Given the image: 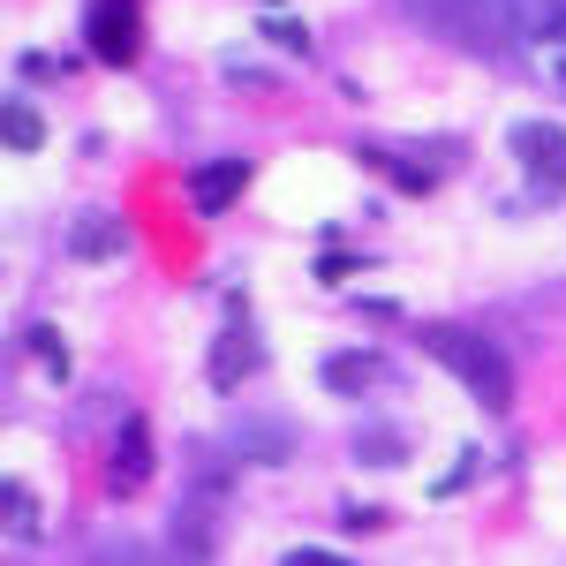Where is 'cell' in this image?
<instances>
[{
    "instance_id": "11",
    "label": "cell",
    "mask_w": 566,
    "mask_h": 566,
    "mask_svg": "<svg viewBox=\"0 0 566 566\" xmlns=\"http://www.w3.org/2000/svg\"><path fill=\"white\" fill-rule=\"evenodd\" d=\"M0 122H8V151H39L45 144V122H39V106H23V98H8V106H0Z\"/></svg>"
},
{
    "instance_id": "14",
    "label": "cell",
    "mask_w": 566,
    "mask_h": 566,
    "mask_svg": "<svg viewBox=\"0 0 566 566\" xmlns=\"http://www.w3.org/2000/svg\"><path fill=\"white\" fill-rule=\"evenodd\" d=\"M23 340H31V348L45 355V370H53V378H69V348H61V333H53V325H31Z\"/></svg>"
},
{
    "instance_id": "16",
    "label": "cell",
    "mask_w": 566,
    "mask_h": 566,
    "mask_svg": "<svg viewBox=\"0 0 566 566\" xmlns=\"http://www.w3.org/2000/svg\"><path fill=\"white\" fill-rule=\"evenodd\" d=\"M528 23H536V31H544L552 45H566V0H544V8H536Z\"/></svg>"
},
{
    "instance_id": "15",
    "label": "cell",
    "mask_w": 566,
    "mask_h": 566,
    "mask_svg": "<svg viewBox=\"0 0 566 566\" xmlns=\"http://www.w3.org/2000/svg\"><path fill=\"white\" fill-rule=\"evenodd\" d=\"M264 39L287 45V53H310V31H303V23H287V15H272V23H264Z\"/></svg>"
},
{
    "instance_id": "5",
    "label": "cell",
    "mask_w": 566,
    "mask_h": 566,
    "mask_svg": "<svg viewBox=\"0 0 566 566\" xmlns=\"http://www.w3.org/2000/svg\"><path fill=\"white\" fill-rule=\"evenodd\" d=\"M144 476H151V423L144 416H122L114 453H106V491L129 499V491H144Z\"/></svg>"
},
{
    "instance_id": "13",
    "label": "cell",
    "mask_w": 566,
    "mask_h": 566,
    "mask_svg": "<svg viewBox=\"0 0 566 566\" xmlns=\"http://www.w3.org/2000/svg\"><path fill=\"white\" fill-rule=\"evenodd\" d=\"M355 461H363V469H392V461H408V438L400 431H363L355 438Z\"/></svg>"
},
{
    "instance_id": "18",
    "label": "cell",
    "mask_w": 566,
    "mask_h": 566,
    "mask_svg": "<svg viewBox=\"0 0 566 566\" xmlns=\"http://www.w3.org/2000/svg\"><path fill=\"white\" fill-rule=\"evenodd\" d=\"M552 84L566 91V45H552Z\"/></svg>"
},
{
    "instance_id": "10",
    "label": "cell",
    "mask_w": 566,
    "mask_h": 566,
    "mask_svg": "<svg viewBox=\"0 0 566 566\" xmlns=\"http://www.w3.org/2000/svg\"><path fill=\"white\" fill-rule=\"evenodd\" d=\"M363 159H370V167H378L392 189H408V197H431V189H438L431 167H408V159H400V151H386V144H363Z\"/></svg>"
},
{
    "instance_id": "4",
    "label": "cell",
    "mask_w": 566,
    "mask_h": 566,
    "mask_svg": "<svg viewBox=\"0 0 566 566\" xmlns=\"http://www.w3.org/2000/svg\"><path fill=\"white\" fill-rule=\"evenodd\" d=\"M506 151L522 159V175L536 181L544 197L566 189V129L559 122H514V129H506Z\"/></svg>"
},
{
    "instance_id": "12",
    "label": "cell",
    "mask_w": 566,
    "mask_h": 566,
    "mask_svg": "<svg viewBox=\"0 0 566 566\" xmlns=\"http://www.w3.org/2000/svg\"><path fill=\"white\" fill-rule=\"evenodd\" d=\"M0 506H8V536H39V506H31V491H23V476H8L0 483Z\"/></svg>"
},
{
    "instance_id": "2",
    "label": "cell",
    "mask_w": 566,
    "mask_h": 566,
    "mask_svg": "<svg viewBox=\"0 0 566 566\" xmlns=\"http://www.w3.org/2000/svg\"><path fill=\"white\" fill-rule=\"evenodd\" d=\"M258 363H264V348H258V333H250V303H242V295H227V325H219V340L205 348V386L234 392Z\"/></svg>"
},
{
    "instance_id": "6",
    "label": "cell",
    "mask_w": 566,
    "mask_h": 566,
    "mask_svg": "<svg viewBox=\"0 0 566 566\" xmlns=\"http://www.w3.org/2000/svg\"><path fill=\"white\" fill-rule=\"evenodd\" d=\"M227 446H234V461H287L295 453V423L287 416H242L227 431Z\"/></svg>"
},
{
    "instance_id": "7",
    "label": "cell",
    "mask_w": 566,
    "mask_h": 566,
    "mask_svg": "<svg viewBox=\"0 0 566 566\" xmlns=\"http://www.w3.org/2000/svg\"><path fill=\"white\" fill-rule=\"evenodd\" d=\"M242 189H250V159H212V167H197V175H189V212L212 219V212H227Z\"/></svg>"
},
{
    "instance_id": "1",
    "label": "cell",
    "mask_w": 566,
    "mask_h": 566,
    "mask_svg": "<svg viewBox=\"0 0 566 566\" xmlns=\"http://www.w3.org/2000/svg\"><path fill=\"white\" fill-rule=\"evenodd\" d=\"M423 355H438L461 386L476 392L483 416H506V408H514V363H506L499 340H483L469 325H423Z\"/></svg>"
},
{
    "instance_id": "17",
    "label": "cell",
    "mask_w": 566,
    "mask_h": 566,
    "mask_svg": "<svg viewBox=\"0 0 566 566\" xmlns=\"http://www.w3.org/2000/svg\"><path fill=\"white\" fill-rule=\"evenodd\" d=\"M348 264H355L348 250H325V258H317V280H340V272H348Z\"/></svg>"
},
{
    "instance_id": "9",
    "label": "cell",
    "mask_w": 566,
    "mask_h": 566,
    "mask_svg": "<svg viewBox=\"0 0 566 566\" xmlns=\"http://www.w3.org/2000/svg\"><path fill=\"white\" fill-rule=\"evenodd\" d=\"M378 378H386V363H378L370 348H340L333 363H317V386L325 392H370Z\"/></svg>"
},
{
    "instance_id": "8",
    "label": "cell",
    "mask_w": 566,
    "mask_h": 566,
    "mask_svg": "<svg viewBox=\"0 0 566 566\" xmlns=\"http://www.w3.org/2000/svg\"><path fill=\"white\" fill-rule=\"evenodd\" d=\"M129 250V227L114 212H84L76 227H69V258H91V264H106V258H122Z\"/></svg>"
},
{
    "instance_id": "3",
    "label": "cell",
    "mask_w": 566,
    "mask_h": 566,
    "mask_svg": "<svg viewBox=\"0 0 566 566\" xmlns=\"http://www.w3.org/2000/svg\"><path fill=\"white\" fill-rule=\"evenodd\" d=\"M84 45L106 69H129L144 45V0H84Z\"/></svg>"
}]
</instances>
